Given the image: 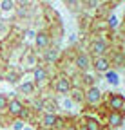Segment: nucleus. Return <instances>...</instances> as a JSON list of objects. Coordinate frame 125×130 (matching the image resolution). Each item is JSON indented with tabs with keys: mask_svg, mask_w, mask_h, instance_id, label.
I'll return each mask as SVG.
<instances>
[{
	"mask_svg": "<svg viewBox=\"0 0 125 130\" xmlns=\"http://www.w3.org/2000/svg\"><path fill=\"white\" fill-rule=\"evenodd\" d=\"M65 125V119L60 118L58 114H51V112H44L40 118V126L45 130H60Z\"/></svg>",
	"mask_w": 125,
	"mask_h": 130,
	"instance_id": "1",
	"label": "nucleus"
},
{
	"mask_svg": "<svg viewBox=\"0 0 125 130\" xmlns=\"http://www.w3.org/2000/svg\"><path fill=\"white\" fill-rule=\"evenodd\" d=\"M102 98H103V94L96 85H91V87L84 89V105H87L89 108H96L102 103Z\"/></svg>",
	"mask_w": 125,
	"mask_h": 130,
	"instance_id": "2",
	"label": "nucleus"
},
{
	"mask_svg": "<svg viewBox=\"0 0 125 130\" xmlns=\"http://www.w3.org/2000/svg\"><path fill=\"white\" fill-rule=\"evenodd\" d=\"M107 51H109V43L103 40V38H92L91 43H89V56L92 58H98V56H107Z\"/></svg>",
	"mask_w": 125,
	"mask_h": 130,
	"instance_id": "3",
	"label": "nucleus"
},
{
	"mask_svg": "<svg viewBox=\"0 0 125 130\" xmlns=\"http://www.w3.org/2000/svg\"><path fill=\"white\" fill-rule=\"evenodd\" d=\"M71 89H73V81H71V78H69L67 74H60V76H56L54 83H53V90H54L56 94H60V96H67Z\"/></svg>",
	"mask_w": 125,
	"mask_h": 130,
	"instance_id": "4",
	"label": "nucleus"
},
{
	"mask_svg": "<svg viewBox=\"0 0 125 130\" xmlns=\"http://www.w3.org/2000/svg\"><path fill=\"white\" fill-rule=\"evenodd\" d=\"M25 108H27V107H25V103L20 100V98H11V100L7 101V108H6V112L9 114L11 118H15V119H20L22 112H24Z\"/></svg>",
	"mask_w": 125,
	"mask_h": 130,
	"instance_id": "5",
	"label": "nucleus"
},
{
	"mask_svg": "<svg viewBox=\"0 0 125 130\" xmlns=\"http://www.w3.org/2000/svg\"><path fill=\"white\" fill-rule=\"evenodd\" d=\"M105 105L109 110H113V112H123V107H125V98L118 92H113V94H109L107 96V100H105Z\"/></svg>",
	"mask_w": 125,
	"mask_h": 130,
	"instance_id": "6",
	"label": "nucleus"
},
{
	"mask_svg": "<svg viewBox=\"0 0 125 130\" xmlns=\"http://www.w3.org/2000/svg\"><path fill=\"white\" fill-rule=\"evenodd\" d=\"M35 47L38 49V51H45L47 47H51V32L49 31H36V35H35Z\"/></svg>",
	"mask_w": 125,
	"mask_h": 130,
	"instance_id": "7",
	"label": "nucleus"
},
{
	"mask_svg": "<svg viewBox=\"0 0 125 130\" xmlns=\"http://www.w3.org/2000/svg\"><path fill=\"white\" fill-rule=\"evenodd\" d=\"M49 81V72H47V69L44 67V65H36V67L33 69V83H35V87H44L45 83Z\"/></svg>",
	"mask_w": 125,
	"mask_h": 130,
	"instance_id": "8",
	"label": "nucleus"
},
{
	"mask_svg": "<svg viewBox=\"0 0 125 130\" xmlns=\"http://www.w3.org/2000/svg\"><path fill=\"white\" fill-rule=\"evenodd\" d=\"M73 65H74V69L80 72V74H82V72H87V71L91 69V56H89L87 53H82V51H80V53L74 56V63H73Z\"/></svg>",
	"mask_w": 125,
	"mask_h": 130,
	"instance_id": "9",
	"label": "nucleus"
},
{
	"mask_svg": "<svg viewBox=\"0 0 125 130\" xmlns=\"http://www.w3.org/2000/svg\"><path fill=\"white\" fill-rule=\"evenodd\" d=\"M91 67L94 69L98 74H105L107 71H111V58L109 56H98L91 60Z\"/></svg>",
	"mask_w": 125,
	"mask_h": 130,
	"instance_id": "10",
	"label": "nucleus"
},
{
	"mask_svg": "<svg viewBox=\"0 0 125 130\" xmlns=\"http://www.w3.org/2000/svg\"><path fill=\"white\" fill-rule=\"evenodd\" d=\"M123 125V112H107V126L109 128H118Z\"/></svg>",
	"mask_w": 125,
	"mask_h": 130,
	"instance_id": "11",
	"label": "nucleus"
},
{
	"mask_svg": "<svg viewBox=\"0 0 125 130\" xmlns=\"http://www.w3.org/2000/svg\"><path fill=\"white\" fill-rule=\"evenodd\" d=\"M44 54H42V58H44V61L45 63H56L58 61V58H60V49L58 47H47L45 51H42Z\"/></svg>",
	"mask_w": 125,
	"mask_h": 130,
	"instance_id": "12",
	"label": "nucleus"
},
{
	"mask_svg": "<svg viewBox=\"0 0 125 130\" xmlns=\"http://www.w3.org/2000/svg\"><path fill=\"white\" fill-rule=\"evenodd\" d=\"M67 96L74 105H84V87H73Z\"/></svg>",
	"mask_w": 125,
	"mask_h": 130,
	"instance_id": "13",
	"label": "nucleus"
},
{
	"mask_svg": "<svg viewBox=\"0 0 125 130\" xmlns=\"http://www.w3.org/2000/svg\"><path fill=\"white\" fill-rule=\"evenodd\" d=\"M17 92L18 94H24V96H35L36 87H35L33 81H24V83L17 85Z\"/></svg>",
	"mask_w": 125,
	"mask_h": 130,
	"instance_id": "14",
	"label": "nucleus"
},
{
	"mask_svg": "<svg viewBox=\"0 0 125 130\" xmlns=\"http://www.w3.org/2000/svg\"><path fill=\"white\" fill-rule=\"evenodd\" d=\"M84 130H103V126L96 118H84Z\"/></svg>",
	"mask_w": 125,
	"mask_h": 130,
	"instance_id": "15",
	"label": "nucleus"
},
{
	"mask_svg": "<svg viewBox=\"0 0 125 130\" xmlns=\"http://www.w3.org/2000/svg\"><path fill=\"white\" fill-rule=\"evenodd\" d=\"M105 81H107V83L109 85H113V87H116L118 83H120V76H118V72L116 71H107L105 72Z\"/></svg>",
	"mask_w": 125,
	"mask_h": 130,
	"instance_id": "16",
	"label": "nucleus"
},
{
	"mask_svg": "<svg viewBox=\"0 0 125 130\" xmlns=\"http://www.w3.org/2000/svg\"><path fill=\"white\" fill-rule=\"evenodd\" d=\"M56 107H58V108H62V110H71L73 101L69 100V96H60V100L56 101Z\"/></svg>",
	"mask_w": 125,
	"mask_h": 130,
	"instance_id": "17",
	"label": "nucleus"
},
{
	"mask_svg": "<svg viewBox=\"0 0 125 130\" xmlns=\"http://www.w3.org/2000/svg\"><path fill=\"white\" fill-rule=\"evenodd\" d=\"M22 63L25 65L27 69H35L36 65H38V60H36V56H35V54H27L25 58H22Z\"/></svg>",
	"mask_w": 125,
	"mask_h": 130,
	"instance_id": "18",
	"label": "nucleus"
},
{
	"mask_svg": "<svg viewBox=\"0 0 125 130\" xmlns=\"http://www.w3.org/2000/svg\"><path fill=\"white\" fill-rule=\"evenodd\" d=\"M17 7V2H13V0H4V2H0V11H13Z\"/></svg>",
	"mask_w": 125,
	"mask_h": 130,
	"instance_id": "19",
	"label": "nucleus"
},
{
	"mask_svg": "<svg viewBox=\"0 0 125 130\" xmlns=\"http://www.w3.org/2000/svg\"><path fill=\"white\" fill-rule=\"evenodd\" d=\"M118 25H120V20H118V16H114V14H113V16H109V18H107V27L111 29V31H114Z\"/></svg>",
	"mask_w": 125,
	"mask_h": 130,
	"instance_id": "20",
	"label": "nucleus"
},
{
	"mask_svg": "<svg viewBox=\"0 0 125 130\" xmlns=\"http://www.w3.org/2000/svg\"><path fill=\"white\" fill-rule=\"evenodd\" d=\"M80 76H82V81H84V83H85L87 87H91V85H94V78H92V76H91L89 72H82Z\"/></svg>",
	"mask_w": 125,
	"mask_h": 130,
	"instance_id": "21",
	"label": "nucleus"
},
{
	"mask_svg": "<svg viewBox=\"0 0 125 130\" xmlns=\"http://www.w3.org/2000/svg\"><path fill=\"white\" fill-rule=\"evenodd\" d=\"M7 101H9V98L6 94H0V114H4L6 108H7Z\"/></svg>",
	"mask_w": 125,
	"mask_h": 130,
	"instance_id": "22",
	"label": "nucleus"
},
{
	"mask_svg": "<svg viewBox=\"0 0 125 130\" xmlns=\"http://www.w3.org/2000/svg\"><path fill=\"white\" fill-rule=\"evenodd\" d=\"M6 81H9V83H17V81H18V72L9 71V72L6 74Z\"/></svg>",
	"mask_w": 125,
	"mask_h": 130,
	"instance_id": "23",
	"label": "nucleus"
},
{
	"mask_svg": "<svg viewBox=\"0 0 125 130\" xmlns=\"http://www.w3.org/2000/svg\"><path fill=\"white\" fill-rule=\"evenodd\" d=\"M60 130H80V128H78V125H74V123H65Z\"/></svg>",
	"mask_w": 125,
	"mask_h": 130,
	"instance_id": "24",
	"label": "nucleus"
},
{
	"mask_svg": "<svg viewBox=\"0 0 125 130\" xmlns=\"http://www.w3.org/2000/svg\"><path fill=\"white\" fill-rule=\"evenodd\" d=\"M24 126H25V125H24V121H22V119H17V121L13 123V130H22Z\"/></svg>",
	"mask_w": 125,
	"mask_h": 130,
	"instance_id": "25",
	"label": "nucleus"
},
{
	"mask_svg": "<svg viewBox=\"0 0 125 130\" xmlns=\"http://www.w3.org/2000/svg\"><path fill=\"white\" fill-rule=\"evenodd\" d=\"M24 38H35V35H36V31H33V29H27L25 32H24Z\"/></svg>",
	"mask_w": 125,
	"mask_h": 130,
	"instance_id": "26",
	"label": "nucleus"
},
{
	"mask_svg": "<svg viewBox=\"0 0 125 130\" xmlns=\"http://www.w3.org/2000/svg\"><path fill=\"white\" fill-rule=\"evenodd\" d=\"M22 130H35V128H33V126H24Z\"/></svg>",
	"mask_w": 125,
	"mask_h": 130,
	"instance_id": "27",
	"label": "nucleus"
}]
</instances>
